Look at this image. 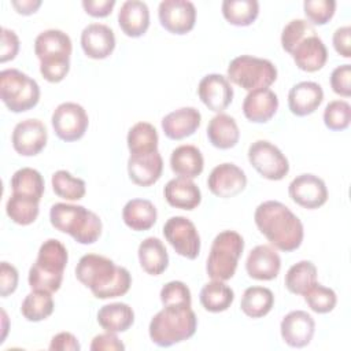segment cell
Wrapping results in <instances>:
<instances>
[{
	"mask_svg": "<svg viewBox=\"0 0 351 351\" xmlns=\"http://www.w3.org/2000/svg\"><path fill=\"white\" fill-rule=\"evenodd\" d=\"M259 14L256 0H225L222 3V15L233 26H250Z\"/></svg>",
	"mask_w": 351,
	"mask_h": 351,
	"instance_id": "f35d334b",
	"label": "cell"
},
{
	"mask_svg": "<svg viewBox=\"0 0 351 351\" xmlns=\"http://www.w3.org/2000/svg\"><path fill=\"white\" fill-rule=\"evenodd\" d=\"M248 160L266 180L280 181L289 171V162L278 147L267 140H256L248 148Z\"/></svg>",
	"mask_w": 351,
	"mask_h": 351,
	"instance_id": "30bf717a",
	"label": "cell"
},
{
	"mask_svg": "<svg viewBox=\"0 0 351 351\" xmlns=\"http://www.w3.org/2000/svg\"><path fill=\"white\" fill-rule=\"evenodd\" d=\"M315 282L317 267L311 261H300L292 265L284 280L287 289L295 295H304Z\"/></svg>",
	"mask_w": 351,
	"mask_h": 351,
	"instance_id": "d590c367",
	"label": "cell"
},
{
	"mask_svg": "<svg viewBox=\"0 0 351 351\" xmlns=\"http://www.w3.org/2000/svg\"><path fill=\"white\" fill-rule=\"evenodd\" d=\"M166 202L176 208L181 210H193L202 202V192L199 186L185 177H177L170 180L163 189Z\"/></svg>",
	"mask_w": 351,
	"mask_h": 351,
	"instance_id": "4316f807",
	"label": "cell"
},
{
	"mask_svg": "<svg viewBox=\"0 0 351 351\" xmlns=\"http://www.w3.org/2000/svg\"><path fill=\"white\" fill-rule=\"evenodd\" d=\"M333 47L335 51L343 58H351V27L341 26L337 27L333 33Z\"/></svg>",
	"mask_w": 351,
	"mask_h": 351,
	"instance_id": "816d5d0a",
	"label": "cell"
},
{
	"mask_svg": "<svg viewBox=\"0 0 351 351\" xmlns=\"http://www.w3.org/2000/svg\"><path fill=\"white\" fill-rule=\"evenodd\" d=\"M49 221L56 230L70 234L80 244L97 241L103 228L96 213L69 203H55L49 210Z\"/></svg>",
	"mask_w": 351,
	"mask_h": 351,
	"instance_id": "5b68a950",
	"label": "cell"
},
{
	"mask_svg": "<svg viewBox=\"0 0 351 351\" xmlns=\"http://www.w3.org/2000/svg\"><path fill=\"white\" fill-rule=\"evenodd\" d=\"M97 322L106 332H126L134 322V311L122 302L104 304L97 311Z\"/></svg>",
	"mask_w": 351,
	"mask_h": 351,
	"instance_id": "1f68e13d",
	"label": "cell"
},
{
	"mask_svg": "<svg viewBox=\"0 0 351 351\" xmlns=\"http://www.w3.org/2000/svg\"><path fill=\"white\" fill-rule=\"evenodd\" d=\"M118 25L128 37H141L149 27L148 5L140 0H126L118 12Z\"/></svg>",
	"mask_w": 351,
	"mask_h": 351,
	"instance_id": "484cf974",
	"label": "cell"
},
{
	"mask_svg": "<svg viewBox=\"0 0 351 351\" xmlns=\"http://www.w3.org/2000/svg\"><path fill=\"white\" fill-rule=\"evenodd\" d=\"M303 10L310 23L322 26L328 23L335 15L336 1L335 0H306L303 3Z\"/></svg>",
	"mask_w": 351,
	"mask_h": 351,
	"instance_id": "f6af8a7d",
	"label": "cell"
},
{
	"mask_svg": "<svg viewBox=\"0 0 351 351\" xmlns=\"http://www.w3.org/2000/svg\"><path fill=\"white\" fill-rule=\"evenodd\" d=\"M38 203L36 199L12 193L7 200L5 213L15 223L26 226L37 219L40 213Z\"/></svg>",
	"mask_w": 351,
	"mask_h": 351,
	"instance_id": "ab89813d",
	"label": "cell"
},
{
	"mask_svg": "<svg viewBox=\"0 0 351 351\" xmlns=\"http://www.w3.org/2000/svg\"><path fill=\"white\" fill-rule=\"evenodd\" d=\"M351 122V106L346 100H332L324 110V123L330 130H344Z\"/></svg>",
	"mask_w": 351,
	"mask_h": 351,
	"instance_id": "ee69618b",
	"label": "cell"
},
{
	"mask_svg": "<svg viewBox=\"0 0 351 351\" xmlns=\"http://www.w3.org/2000/svg\"><path fill=\"white\" fill-rule=\"evenodd\" d=\"M126 143L130 154H145L156 151L159 143L158 132L149 122H137L129 129Z\"/></svg>",
	"mask_w": 351,
	"mask_h": 351,
	"instance_id": "74e56055",
	"label": "cell"
},
{
	"mask_svg": "<svg viewBox=\"0 0 351 351\" xmlns=\"http://www.w3.org/2000/svg\"><path fill=\"white\" fill-rule=\"evenodd\" d=\"M278 110V97L269 89H255L248 92L243 101L244 117L255 123H265L270 121Z\"/></svg>",
	"mask_w": 351,
	"mask_h": 351,
	"instance_id": "d4e9b609",
	"label": "cell"
},
{
	"mask_svg": "<svg viewBox=\"0 0 351 351\" xmlns=\"http://www.w3.org/2000/svg\"><path fill=\"white\" fill-rule=\"evenodd\" d=\"M162 171L163 159L158 149L145 154H130L128 159V174L136 185H154L160 178Z\"/></svg>",
	"mask_w": 351,
	"mask_h": 351,
	"instance_id": "d6986e66",
	"label": "cell"
},
{
	"mask_svg": "<svg viewBox=\"0 0 351 351\" xmlns=\"http://www.w3.org/2000/svg\"><path fill=\"white\" fill-rule=\"evenodd\" d=\"M163 234L178 255L186 259L197 258L200 252V236L191 219L181 215L169 218L163 225Z\"/></svg>",
	"mask_w": 351,
	"mask_h": 351,
	"instance_id": "8fae6325",
	"label": "cell"
},
{
	"mask_svg": "<svg viewBox=\"0 0 351 351\" xmlns=\"http://www.w3.org/2000/svg\"><path fill=\"white\" fill-rule=\"evenodd\" d=\"M170 167L174 174L185 178H196L202 174L204 159L200 149L191 144H184L173 149L170 155Z\"/></svg>",
	"mask_w": 351,
	"mask_h": 351,
	"instance_id": "83f0119b",
	"label": "cell"
},
{
	"mask_svg": "<svg viewBox=\"0 0 351 351\" xmlns=\"http://www.w3.org/2000/svg\"><path fill=\"white\" fill-rule=\"evenodd\" d=\"M11 189L12 193L32 197L40 202L45 189L44 178L36 169L22 167L12 174Z\"/></svg>",
	"mask_w": 351,
	"mask_h": 351,
	"instance_id": "e575fe53",
	"label": "cell"
},
{
	"mask_svg": "<svg viewBox=\"0 0 351 351\" xmlns=\"http://www.w3.org/2000/svg\"><path fill=\"white\" fill-rule=\"evenodd\" d=\"M69 261V254L63 243L48 239L40 245L36 262L29 270V285L32 289L56 292L63 281V271Z\"/></svg>",
	"mask_w": 351,
	"mask_h": 351,
	"instance_id": "8992f818",
	"label": "cell"
},
{
	"mask_svg": "<svg viewBox=\"0 0 351 351\" xmlns=\"http://www.w3.org/2000/svg\"><path fill=\"white\" fill-rule=\"evenodd\" d=\"M48 140L45 125L40 119L29 118L15 125L11 136L14 149L22 156H34L40 154Z\"/></svg>",
	"mask_w": 351,
	"mask_h": 351,
	"instance_id": "5bb4252c",
	"label": "cell"
},
{
	"mask_svg": "<svg viewBox=\"0 0 351 351\" xmlns=\"http://www.w3.org/2000/svg\"><path fill=\"white\" fill-rule=\"evenodd\" d=\"M81 346L78 339L70 332H60L51 339V351H80Z\"/></svg>",
	"mask_w": 351,
	"mask_h": 351,
	"instance_id": "f5cc1de1",
	"label": "cell"
},
{
	"mask_svg": "<svg viewBox=\"0 0 351 351\" xmlns=\"http://www.w3.org/2000/svg\"><path fill=\"white\" fill-rule=\"evenodd\" d=\"M0 97L12 112H25L37 106L40 86L36 80L16 69L0 73Z\"/></svg>",
	"mask_w": 351,
	"mask_h": 351,
	"instance_id": "ba28073f",
	"label": "cell"
},
{
	"mask_svg": "<svg viewBox=\"0 0 351 351\" xmlns=\"http://www.w3.org/2000/svg\"><path fill=\"white\" fill-rule=\"evenodd\" d=\"M19 51V38L14 30L7 27H1V51H0V62L5 63L12 60Z\"/></svg>",
	"mask_w": 351,
	"mask_h": 351,
	"instance_id": "681fc988",
	"label": "cell"
},
{
	"mask_svg": "<svg viewBox=\"0 0 351 351\" xmlns=\"http://www.w3.org/2000/svg\"><path fill=\"white\" fill-rule=\"evenodd\" d=\"M351 66L348 63L337 66L330 74L332 90L343 97L351 95Z\"/></svg>",
	"mask_w": 351,
	"mask_h": 351,
	"instance_id": "7dc6e473",
	"label": "cell"
},
{
	"mask_svg": "<svg viewBox=\"0 0 351 351\" xmlns=\"http://www.w3.org/2000/svg\"><path fill=\"white\" fill-rule=\"evenodd\" d=\"M1 315H3V336H1V343H3L5 339V335H7V315H5L4 310H1Z\"/></svg>",
	"mask_w": 351,
	"mask_h": 351,
	"instance_id": "9f6ffc18",
	"label": "cell"
},
{
	"mask_svg": "<svg viewBox=\"0 0 351 351\" xmlns=\"http://www.w3.org/2000/svg\"><path fill=\"white\" fill-rule=\"evenodd\" d=\"M324 100V90L314 81H302L295 84L288 92V107L296 117L313 114Z\"/></svg>",
	"mask_w": 351,
	"mask_h": 351,
	"instance_id": "7402d4cb",
	"label": "cell"
},
{
	"mask_svg": "<svg viewBox=\"0 0 351 351\" xmlns=\"http://www.w3.org/2000/svg\"><path fill=\"white\" fill-rule=\"evenodd\" d=\"M92 351H123L125 344L112 332H106L93 337L90 343Z\"/></svg>",
	"mask_w": 351,
	"mask_h": 351,
	"instance_id": "f907efd6",
	"label": "cell"
},
{
	"mask_svg": "<svg viewBox=\"0 0 351 351\" xmlns=\"http://www.w3.org/2000/svg\"><path fill=\"white\" fill-rule=\"evenodd\" d=\"M202 115L195 107H181L163 117L162 129L170 140H182L192 136L200 126Z\"/></svg>",
	"mask_w": 351,
	"mask_h": 351,
	"instance_id": "cb8c5ba5",
	"label": "cell"
},
{
	"mask_svg": "<svg viewBox=\"0 0 351 351\" xmlns=\"http://www.w3.org/2000/svg\"><path fill=\"white\" fill-rule=\"evenodd\" d=\"M55 134L63 141L80 140L89 125V118L85 108L77 103L66 101L59 104L51 118Z\"/></svg>",
	"mask_w": 351,
	"mask_h": 351,
	"instance_id": "7c38bea8",
	"label": "cell"
},
{
	"mask_svg": "<svg viewBox=\"0 0 351 351\" xmlns=\"http://www.w3.org/2000/svg\"><path fill=\"white\" fill-rule=\"evenodd\" d=\"M197 328V318L188 306H163L148 326L149 339L159 347H170L191 339Z\"/></svg>",
	"mask_w": 351,
	"mask_h": 351,
	"instance_id": "277c9868",
	"label": "cell"
},
{
	"mask_svg": "<svg viewBox=\"0 0 351 351\" xmlns=\"http://www.w3.org/2000/svg\"><path fill=\"white\" fill-rule=\"evenodd\" d=\"M317 34L315 27L306 19H292L288 22L281 33V47L291 55L293 48L306 37Z\"/></svg>",
	"mask_w": 351,
	"mask_h": 351,
	"instance_id": "7bdbcfd3",
	"label": "cell"
},
{
	"mask_svg": "<svg viewBox=\"0 0 351 351\" xmlns=\"http://www.w3.org/2000/svg\"><path fill=\"white\" fill-rule=\"evenodd\" d=\"M254 221L259 232L280 251H295L303 241L302 221L281 202L266 200L261 203L255 210Z\"/></svg>",
	"mask_w": 351,
	"mask_h": 351,
	"instance_id": "7a4b0ae2",
	"label": "cell"
},
{
	"mask_svg": "<svg viewBox=\"0 0 351 351\" xmlns=\"http://www.w3.org/2000/svg\"><path fill=\"white\" fill-rule=\"evenodd\" d=\"M51 184L55 195L70 202L82 199L86 192L85 181L82 178L74 177L71 173L66 170L55 171L52 174Z\"/></svg>",
	"mask_w": 351,
	"mask_h": 351,
	"instance_id": "60d3db41",
	"label": "cell"
},
{
	"mask_svg": "<svg viewBox=\"0 0 351 351\" xmlns=\"http://www.w3.org/2000/svg\"><path fill=\"white\" fill-rule=\"evenodd\" d=\"M291 56L300 70L314 73L325 66L328 60V49L317 34H311L293 48Z\"/></svg>",
	"mask_w": 351,
	"mask_h": 351,
	"instance_id": "603a6c76",
	"label": "cell"
},
{
	"mask_svg": "<svg viewBox=\"0 0 351 351\" xmlns=\"http://www.w3.org/2000/svg\"><path fill=\"white\" fill-rule=\"evenodd\" d=\"M71 38L59 29L41 32L34 40V53L40 60V73L48 82H60L70 70Z\"/></svg>",
	"mask_w": 351,
	"mask_h": 351,
	"instance_id": "3957f363",
	"label": "cell"
},
{
	"mask_svg": "<svg viewBox=\"0 0 351 351\" xmlns=\"http://www.w3.org/2000/svg\"><path fill=\"white\" fill-rule=\"evenodd\" d=\"M289 197L303 208L315 210L328 200V189L322 178L304 173L295 177L288 186Z\"/></svg>",
	"mask_w": 351,
	"mask_h": 351,
	"instance_id": "9a60e30c",
	"label": "cell"
},
{
	"mask_svg": "<svg viewBox=\"0 0 351 351\" xmlns=\"http://www.w3.org/2000/svg\"><path fill=\"white\" fill-rule=\"evenodd\" d=\"M274 306V295L266 287H250L244 291L240 308L250 318H262Z\"/></svg>",
	"mask_w": 351,
	"mask_h": 351,
	"instance_id": "d6a6232c",
	"label": "cell"
},
{
	"mask_svg": "<svg viewBox=\"0 0 351 351\" xmlns=\"http://www.w3.org/2000/svg\"><path fill=\"white\" fill-rule=\"evenodd\" d=\"M304 302L307 306L318 314H326L330 313L337 303L336 292L332 288L324 287L318 282H315L304 295Z\"/></svg>",
	"mask_w": 351,
	"mask_h": 351,
	"instance_id": "b9f144b4",
	"label": "cell"
},
{
	"mask_svg": "<svg viewBox=\"0 0 351 351\" xmlns=\"http://www.w3.org/2000/svg\"><path fill=\"white\" fill-rule=\"evenodd\" d=\"M115 5V0H84L82 7L86 14L95 18L108 16Z\"/></svg>",
	"mask_w": 351,
	"mask_h": 351,
	"instance_id": "db71d44e",
	"label": "cell"
},
{
	"mask_svg": "<svg viewBox=\"0 0 351 351\" xmlns=\"http://www.w3.org/2000/svg\"><path fill=\"white\" fill-rule=\"evenodd\" d=\"M280 332L285 344L293 348H302L308 346L313 340L315 322L307 311L293 310L282 318Z\"/></svg>",
	"mask_w": 351,
	"mask_h": 351,
	"instance_id": "ac0fdd59",
	"label": "cell"
},
{
	"mask_svg": "<svg viewBox=\"0 0 351 351\" xmlns=\"http://www.w3.org/2000/svg\"><path fill=\"white\" fill-rule=\"evenodd\" d=\"M281 269V258L277 251L267 245L261 244L252 248L245 261L247 274L259 281L274 280Z\"/></svg>",
	"mask_w": 351,
	"mask_h": 351,
	"instance_id": "ffe728a7",
	"label": "cell"
},
{
	"mask_svg": "<svg viewBox=\"0 0 351 351\" xmlns=\"http://www.w3.org/2000/svg\"><path fill=\"white\" fill-rule=\"evenodd\" d=\"M160 25L173 34H186L195 27L196 8L188 0H163L158 7Z\"/></svg>",
	"mask_w": 351,
	"mask_h": 351,
	"instance_id": "4fadbf2b",
	"label": "cell"
},
{
	"mask_svg": "<svg viewBox=\"0 0 351 351\" xmlns=\"http://www.w3.org/2000/svg\"><path fill=\"white\" fill-rule=\"evenodd\" d=\"M18 270L8 262H1L0 265V295L1 298H7L14 293L18 287Z\"/></svg>",
	"mask_w": 351,
	"mask_h": 351,
	"instance_id": "c3c4849f",
	"label": "cell"
},
{
	"mask_svg": "<svg viewBox=\"0 0 351 351\" xmlns=\"http://www.w3.org/2000/svg\"><path fill=\"white\" fill-rule=\"evenodd\" d=\"M197 95L202 103L214 112H222L233 100L230 81L222 74H207L197 85Z\"/></svg>",
	"mask_w": 351,
	"mask_h": 351,
	"instance_id": "e0dca14e",
	"label": "cell"
},
{
	"mask_svg": "<svg viewBox=\"0 0 351 351\" xmlns=\"http://www.w3.org/2000/svg\"><path fill=\"white\" fill-rule=\"evenodd\" d=\"M234 300V292L223 281L213 280L200 291V303L210 313H222L230 307Z\"/></svg>",
	"mask_w": 351,
	"mask_h": 351,
	"instance_id": "836d02e7",
	"label": "cell"
},
{
	"mask_svg": "<svg viewBox=\"0 0 351 351\" xmlns=\"http://www.w3.org/2000/svg\"><path fill=\"white\" fill-rule=\"evenodd\" d=\"M138 262L143 270L151 276L162 274L169 266V254L158 237L144 239L137 250Z\"/></svg>",
	"mask_w": 351,
	"mask_h": 351,
	"instance_id": "f1b7e54d",
	"label": "cell"
},
{
	"mask_svg": "<svg viewBox=\"0 0 351 351\" xmlns=\"http://www.w3.org/2000/svg\"><path fill=\"white\" fill-rule=\"evenodd\" d=\"M158 218L156 207L147 199H132L122 210V219L128 228L136 232L151 229Z\"/></svg>",
	"mask_w": 351,
	"mask_h": 351,
	"instance_id": "4dcf8cb0",
	"label": "cell"
},
{
	"mask_svg": "<svg viewBox=\"0 0 351 351\" xmlns=\"http://www.w3.org/2000/svg\"><path fill=\"white\" fill-rule=\"evenodd\" d=\"M226 73L229 81L248 92L269 88L277 80V69L269 59L251 55L234 58Z\"/></svg>",
	"mask_w": 351,
	"mask_h": 351,
	"instance_id": "9c48e42d",
	"label": "cell"
},
{
	"mask_svg": "<svg viewBox=\"0 0 351 351\" xmlns=\"http://www.w3.org/2000/svg\"><path fill=\"white\" fill-rule=\"evenodd\" d=\"M159 296L163 306H192L191 291L182 281H170L165 284Z\"/></svg>",
	"mask_w": 351,
	"mask_h": 351,
	"instance_id": "bcb514c9",
	"label": "cell"
},
{
	"mask_svg": "<svg viewBox=\"0 0 351 351\" xmlns=\"http://www.w3.org/2000/svg\"><path fill=\"white\" fill-rule=\"evenodd\" d=\"M207 137L215 148L229 149L239 143L240 130L233 117L219 112L210 119Z\"/></svg>",
	"mask_w": 351,
	"mask_h": 351,
	"instance_id": "f546056e",
	"label": "cell"
},
{
	"mask_svg": "<svg viewBox=\"0 0 351 351\" xmlns=\"http://www.w3.org/2000/svg\"><path fill=\"white\" fill-rule=\"evenodd\" d=\"M11 5L16 10L18 14L32 15L38 10V7L41 5V1L40 0H12Z\"/></svg>",
	"mask_w": 351,
	"mask_h": 351,
	"instance_id": "11a10c76",
	"label": "cell"
},
{
	"mask_svg": "<svg viewBox=\"0 0 351 351\" xmlns=\"http://www.w3.org/2000/svg\"><path fill=\"white\" fill-rule=\"evenodd\" d=\"M77 280L90 289L97 299L123 296L132 285V276L123 266L97 254L81 256L75 266Z\"/></svg>",
	"mask_w": 351,
	"mask_h": 351,
	"instance_id": "6da1fadb",
	"label": "cell"
},
{
	"mask_svg": "<svg viewBox=\"0 0 351 351\" xmlns=\"http://www.w3.org/2000/svg\"><path fill=\"white\" fill-rule=\"evenodd\" d=\"M207 186L213 195L229 199L245 189L247 176L234 163H221L211 170L207 178Z\"/></svg>",
	"mask_w": 351,
	"mask_h": 351,
	"instance_id": "2e32d148",
	"label": "cell"
},
{
	"mask_svg": "<svg viewBox=\"0 0 351 351\" xmlns=\"http://www.w3.org/2000/svg\"><path fill=\"white\" fill-rule=\"evenodd\" d=\"M244 250V239L234 230H223L213 240L206 263L207 276L211 280L228 281L237 269L239 259Z\"/></svg>",
	"mask_w": 351,
	"mask_h": 351,
	"instance_id": "52a82bcc",
	"label": "cell"
},
{
	"mask_svg": "<svg viewBox=\"0 0 351 351\" xmlns=\"http://www.w3.org/2000/svg\"><path fill=\"white\" fill-rule=\"evenodd\" d=\"M81 47L88 58L106 59L115 48V34L107 25L90 23L81 33Z\"/></svg>",
	"mask_w": 351,
	"mask_h": 351,
	"instance_id": "44dd1931",
	"label": "cell"
},
{
	"mask_svg": "<svg viewBox=\"0 0 351 351\" xmlns=\"http://www.w3.org/2000/svg\"><path fill=\"white\" fill-rule=\"evenodd\" d=\"M55 308L51 292L32 289L22 302L21 313L30 322H40L48 318Z\"/></svg>",
	"mask_w": 351,
	"mask_h": 351,
	"instance_id": "8d00e7d4",
	"label": "cell"
}]
</instances>
